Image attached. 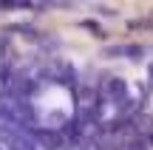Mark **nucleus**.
<instances>
[{
	"label": "nucleus",
	"mask_w": 153,
	"mask_h": 150,
	"mask_svg": "<svg viewBox=\"0 0 153 150\" xmlns=\"http://www.w3.org/2000/svg\"><path fill=\"white\" fill-rule=\"evenodd\" d=\"M37 113L45 125H62L65 119H71L74 113V99L62 85H48V88L40 91L37 96Z\"/></svg>",
	"instance_id": "obj_1"
}]
</instances>
